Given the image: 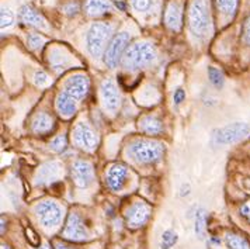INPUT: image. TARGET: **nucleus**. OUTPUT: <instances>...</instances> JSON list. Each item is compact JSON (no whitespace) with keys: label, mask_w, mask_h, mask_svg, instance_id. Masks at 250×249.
<instances>
[{"label":"nucleus","mask_w":250,"mask_h":249,"mask_svg":"<svg viewBox=\"0 0 250 249\" xmlns=\"http://www.w3.org/2000/svg\"><path fill=\"white\" fill-rule=\"evenodd\" d=\"M158 57L156 48L150 43L141 41L135 43L125 51L124 57L121 59V64L125 69L135 70V69L145 68L150 65Z\"/></svg>","instance_id":"obj_1"},{"label":"nucleus","mask_w":250,"mask_h":249,"mask_svg":"<svg viewBox=\"0 0 250 249\" xmlns=\"http://www.w3.org/2000/svg\"><path fill=\"white\" fill-rule=\"evenodd\" d=\"M113 31L114 27L107 22H97L91 24L86 35V45L91 57L99 59L103 57V54H105V46H108L107 43L111 38Z\"/></svg>","instance_id":"obj_2"},{"label":"nucleus","mask_w":250,"mask_h":249,"mask_svg":"<svg viewBox=\"0 0 250 249\" xmlns=\"http://www.w3.org/2000/svg\"><path fill=\"white\" fill-rule=\"evenodd\" d=\"M163 152L165 145L153 139H138L129 148V154L139 163H155L162 158Z\"/></svg>","instance_id":"obj_3"},{"label":"nucleus","mask_w":250,"mask_h":249,"mask_svg":"<svg viewBox=\"0 0 250 249\" xmlns=\"http://www.w3.org/2000/svg\"><path fill=\"white\" fill-rule=\"evenodd\" d=\"M62 207L54 200H44L35 205V214L38 223L46 231H52L59 226L62 221Z\"/></svg>","instance_id":"obj_4"},{"label":"nucleus","mask_w":250,"mask_h":249,"mask_svg":"<svg viewBox=\"0 0 250 249\" xmlns=\"http://www.w3.org/2000/svg\"><path fill=\"white\" fill-rule=\"evenodd\" d=\"M188 25L195 37L203 38L209 30V17L204 0H194L188 12Z\"/></svg>","instance_id":"obj_5"},{"label":"nucleus","mask_w":250,"mask_h":249,"mask_svg":"<svg viewBox=\"0 0 250 249\" xmlns=\"http://www.w3.org/2000/svg\"><path fill=\"white\" fill-rule=\"evenodd\" d=\"M249 133L250 127L246 123H232L218 128L212 136V142L215 145H230L249 136Z\"/></svg>","instance_id":"obj_6"},{"label":"nucleus","mask_w":250,"mask_h":249,"mask_svg":"<svg viewBox=\"0 0 250 249\" xmlns=\"http://www.w3.org/2000/svg\"><path fill=\"white\" fill-rule=\"evenodd\" d=\"M129 41H131V35L126 31L114 35L113 40L108 43V46L104 54V62L108 68H115L118 65V62L124 57Z\"/></svg>","instance_id":"obj_7"},{"label":"nucleus","mask_w":250,"mask_h":249,"mask_svg":"<svg viewBox=\"0 0 250 249\" xmlns=\"http://www.w3.org/2000/svg\"><path fill=\"white\" fill-rule=\"evenodd\" d=\"M62 237L68 241H72V242H82V241H86L90 238V232H89L87 226H84L79 214L70 213L68 215L66 224L63 226Z\"/></svg>","instance_id":"obj_8"},{"label":"nucleus","mask_w":250,"mask_h":249,"mask_svg":"<svg viewBox=\"0 0 250 249\" xmlns=\"http://www.w3.org/2000/svg\"><path fill=\"white\" fill-rule=\"evenodd\" d=\"M72 139L75 142L76 147L82 148L84 151H94L97 147V136L94 134V131L91 130L89 124L86 123H79L73 128V133H72Z\"/></svg>","instance_id":"obj_9"},{"label":"nucleus","mask_w":250,"mask_h":249,"mask_svg":"<svg viewBox=\"0 0 250 249\" xmlns=\"http://www.w3.org/2000/svg\"><path fill=\"white\" fill-rule=\"evenodd\" d=\"M100 93H102L104 109L110 113H115L121 104V96H120V91L117 89L115 83L110 79L103 80L102 86H100Z\"/></svg>","instance_id":"obj_10"},{"label":"nucleus","mask_w":250,"mask_h":249,"mask_svg":"<svg viewBox=\"0 0 250 249\" xmlns=\"http://www.w3.org/2000/svg\"><path fill=\"white\" fill-rule=\"evenodd\" d=\"M150 217V205L144 202L134 203L125 213L126 224L131 228H138L146 224V221Z\"/></svg>","instance_id":"obj_11"},{"label":"nucleus","mask_w":250,"mask_h":249,"mask_svg":"<svg viewBox=\"0 0 250 249\" xmlns=\"http://www.w3.org/2000/svg\"><path fill=\"white\" fill-rule=\"evenodd\" d=\"M72 176L76 186L79 187H87L93 183L94 179V172H93V165L87 160H78L72 166Z\"/></svg>","instance_id":"obj_12"},{"label":"nucleus","mask_w":250,"mask_h":249,"mask_svg":"<svg viewBox=\"0 0 250 249\" xmlns=\"http://www.w3.org/2000/svg\"><path fill=\"white\" fill-rule=\"evenodd\" d=\"M65 89L68 91L72 97H75L76 100L83 99L90 89V82L87 79V76L84 75H73L66 80V85H65Z\"/></svg>","instance_id":"obj_13"},{"label":"nucleus","mask_w":250,"mask_h":249,"mask_svg":"<svg viewBox=\"0 0 250 249\" xmlns=\"http://www.w3.org/2000/svg\"><path fill=\"white\" fill-rule=\"evenodd\" d=\"M62 173V165L59 162H46L35 175L37 184H48L55 181Z\"/></svg>","instance_id":"obj_14"},{"label":"nucleus","mask_w":250,"mask_h":249,"mask_svg":"<svg viewBox=\"0 0 250 249\" xmlns=\"http://www.w3.org/2000/svg\"><path fill=\"white\" fill-rule=\"evenodd\" d=\"M165 24L173 31H180L183 24V7L179 1H170L165 13Z\"/></svg>","instance_id":"obj_15"},{"label":"nucleus","mask_w":250,"mask_h":249,"mask_svg":"<svg viewBox=\"0 0 250 249\" xmlns=\"http://www.w3.org/2000/svg\"><path fill=\"white\" fill-rule=\"evenodd\" d=\"M126 168L124 165H120V163H115L113 165L108 172H107V176H105V181L108 187L114 190V192H120L125 184V179H126Z\"/></svg>","instance_id":"obj_16"},{"label":"nucleus","mask_w":250,"mask_h":249,"mask_svg":"<svg viewBox=\"0 0 250 249\" xmlns=\"http://www.w3.org/2000/svg\"><path fill=\"white\" fill-rule=\"evenodd\" d=\"M55 106H57L58 113L61 114L63 118H70L73 117L76 110H78V104H76V99L72 97L68 91H61L57 96L55 100Z\"/></svg>","instance_id":"obj_17"},{"label":"nucleus","mask_w":250,"mask_h":249,"mask_svg":"<svg viewBox=\"0 0 250 249\" xmlns=\"http://www.w3.org/2000/svg\"><path fill=\"white\" fill-rule=\"evenodd\" d=\"M19 16H20L21 22L27 25H33L40 30H48V23L45 19L37 10H34L31 6H23L19 12Z\"/></svg>","instance_id":"obj_18"},{"label":"nucleus","mask_w":250,"mask_h":249,"mask_svg":"<svg viewBox=\"0 0 250 249\" xmlns=\"http://www.w3.org/2000/svg\"><path fill=\"white\" fill-rule=\"evenodd\" d=\"M54 127H55V120L48 113H38L37 115H34V118L31 121V130L38 136H44V134L51 133L54 130Z\"/></svg>","instance_id":"obj_19"},{"label":"nucleus","mask_w":250,"mask_h":249,"mask_svg":"<svg viewBox=\"0 0 250 249\" xmlns=\"http://www.w3.org/2000/svg\"><path fill=\"white\" fill-rule=\"evenodd\" d=\"M86 13L96 17V16H102L105 13H110L114 10L113 3L110 0H86Z\"/></svg>","instance_id":"obj_20"},{"label":"nucleus","mask_w":250,"mask_h":249,"mask_svg":"<svg viewBox=\"0 0 250 249\" xmlns=\"http://www.w3.org/2000/svg\"><path fill=\"white\" fill-rule=\"evenodd\" d=\"M138 127H139L141 131H144L145 134H149V136H158V134H160L163 131L162 121H160L159 118L150 117V115L141 118L139 123H138Z\"/></svg>","instance_id":"obj_21"},{"label":"nucleus","mask_w":250,"mask_h":249,"mask_svg":"<svg viewBox=\"0 0 250 249\" xmlns=\"http://www.w3.org/2000/svg\"><path fill=\"white\" fill-rule=\"evenodd\" d=\"M205 223H207V215H205V210L203 208H198L197 213H195V234L197 237L204 239L205 238Z\"/></svg>","instance_id":"obj_22"},{"label":"nucleus","mask_w":250,"mask_h":249,"mask_svg":"<svg viewBox=\"0 0 250 249\" xmlns=\"http://www.w3.org/2000/svg\"><path fill=\"white\" fill-rule=\"evenodd\" d=\"M227 242L230 249H250V244L243 237L238 234H227Z\"/></svg>","instance_id":"obj_23"},{"label":"nucleus","mask_w":250,"mask_h":249,"mask_svg":"<svg viewBox=\"0 0 250 249\" xmlns=\"http://www.w3.org/2000/svg\"><path fill=\"white\" fill-rule=\"evenodd\" d=\"M239 0H216L218 10L225 16H233L238 9Z\"/></svg>","instance_id":"obj_24"},{"label":"nucleus","mask_w":250,"mask_h":249,"mask_svg":"<svg viewBox=\"0 0 250 249\" xmlns=\"http://www.w3.org/2000/svg\"><path fill=\"white\" fill-rule=\"evenodd\" d=\"M208 76H209V82L215 86L216 89H221L224 86L225 78H224V73L219 69L214 68V67H209L208 68Z\"/></svg>","instance_id":"obj_25"},{"label":"nucleus","mask_w":250,"mask_h":249,"mask_svg":"<svg viewBox=\"0 0 250 249\" xmlns=\"http://www.w3.org/2000/svg\"><path fill=\"white\" fill-rule=\"evenodd\" d=\"M176 242H177V234L170 231V229H167V231H165L162 234V238H160V248L170 249Z\"/></svg>","instance_id":"obj_26"},{"label":"nucleus","mask_w":250,"mask_h":249,"mask_svg":"<svg viewBox=\"0 0 250 249\" xmlns=\"http://www.w3.org/2000/svg\"><path fill=\"white\" fill-rule=\"evenodd\" d=\"M0 25L1 28H9L12 27L14 23V14L10 9H6V7H1V13H0Z\"/></svg>","instance_id":"obj_27"},{"label":"nucleus","mask_w":250,"mask_h":249,"mask_svg":"<svg viewBox=\"0 0 250 249\" xmlns=\"http://www.w3.org/2000/svg\"><path fill=\"white\" fill-rule=\"evenodd\" d=\"M49 147H51L52 151H55V152H62V151L66 148V138H65V136H55V138L51 141Z\"/></svg>","instance_id":"obj_28"},{"label":"nucleus","mask_w":250,"mask_h":249,"mask_svg":"<svg viewBox=\"0 0 250 249\" xmlns=\"http://www.w3.org/2000/svg\"><path fill=\"white\" fill-rule=\"evenodd\" d=\"M131 3L137 12H146L152 6V0H131Z\"/></svg>","instance_id":"obj_29"},{"label":"nucleus","mask_w":250,"mask_h":249,"mask_svg":"<svg viewBox=\"0 0 250 249\" xmlns=\"http://www.w3.org/2000/svg\"><path fill=\"white\" fill-rule=\"evenodd\" d=\"M45 43V40H44V37H41L40 34H33L28 35V45L30 48H33V49H37V48H40V46H42V44Z\"/></svg>","instance_id":"obj_30"},{"label":"nucleus","mask_w":250,"mask_h":249,"mask_svg":"<svg viewBox=\"0 0 250 249\" xmlns=\"http://www.w3.org/2000/svg\"><path fill=\"white\" fill-rule=\"evenodd\" d=\"M34 83L40 88H44L49 83V76L46 75L44 70H38L34 75Z\"/></svg>","instance_id":"obj_31"},{"label":"nucleus","mask_w":250,"mask_h":249,"mask_svg":"<svg viewBox=\"0 0 250 249\" xmlns=\"http://www.w3.org/2000/svg\"><path fill=\"white\" fill-rule=\"evenodd\" d=\"M243 41L250 45V16L248 17L245 27H243Z\"/></svg>","instance_id":"obj_32"},{"label":"nucleus","mask_w":250,"mask_h":249,"mask_svg":"<svg viewBox=\"0 0 250 249\" xmlns=\"http://www.w3.org/2000/svg\"><path fill=\"white\" fill-rule=\"evenodd\" d=\"M25 234H27V238H30L31 244H33L34 247H38V245H40V239L37 238V234H35L31 228H27V229H25Z\"/></svg>","instance_id":"obj_33"},{"label":"nucleus","mask_w":250,"mask_h":249,"mask_svg":"<svg viewBox=\"0 0 250 249\" xmlns=\"http://www.w3.org/2000/svg\"><path fill=\"white\" fill-rule=\"evenodd\" d=\"M186 99V93L183 89H177V91H174V96H173V100H174V104H180Z\"/></svg>","instance_id":"obj_34"},{"label":"nucleus","mask_w":250,"mask_h":249,"mask_svg":"<svg viewBox=\"0 0 250 249\" xmlns=\"http://www.w3.org/2000/svg\"><path fill=\"white\" fill-rule=\"evenodd\" d=\"M63 10H65V13L66 14H69V16H73V14H76L78 13V10H79V6L75 3H69V4H66L65 7H63Z\"/></svg>","instance_id":"obj_35"},{"label":"nucleus","mask_w":250,"mask_h":249,"mask_svg":"<svg viewBox=\"0 0 250 249\" xmlns=\"http://www.w3.org/2000/svg\"><path fill=\"white\" fill-rule=\"evenodd\" d=\"M240 214L243 215L245 218H248L250 221V200L248 203H245L242 205V208H240Z\"/></svg>","instance_id":"obj_36"},{"label":"nucleus","mask_w":250,"mask_h":249,"mask_svg":"<svg viewBox=\"0 0 250 249\" xmlns=\"http://www.w3.org/2000/svg\"><path fill=\"white\" fill-rule=\"evenodd\" d=\"M55 249H70V248L65 247V245H61V244H57V245H55Z\"/></svg>","instance_id":"obj_37"},{"label":"nucleus","mask_w":250,"mask_h":249,"mask_svg":"<svg viewBox=\"0 0 250 249\" xmlns=\"http://www.w3.org/2000/svg\"><path fill=\"white\" fill-rule=\"evenodd\" d=\"M1 249H12L10 247H7V245H1Z\"/></svg>","instance_id":"obj_38"},{"label":"nucleus","mask_w":250,"mask_h":249,"mask_svg":"<svg viewBox=\"0 0 250 249\" xmlns=\"http://www.w3.org/2000/svg\"><path fill=\"white\" fill-rule=\"evenodd\" d=\"M40 249H48V247H42V248H40Z\"/></svg>","instance_id":"obj_39"}]
</instances>
